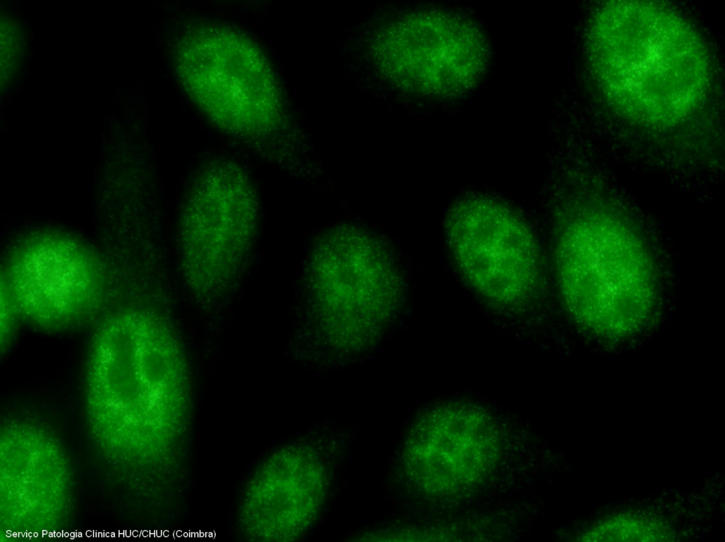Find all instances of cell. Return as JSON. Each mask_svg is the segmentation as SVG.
Segmentation results:
<instances>
[{
	"mask_svg": "<svg viewBox=\"0 0 725 542\" xmlns=\"http://www.w3.org/2000/svg\"><path fill=\"white\" fill-rule=\"evenodd\" d=\"M5 283L21 318L47 332H63L99 311L103 289L92 264L69 254H36L12 267Z\"/></svg>",
	"mask_w": 725,
	"mask_h": 542,
	"instance_id": "4",
	"label": "cell"
},
{
	"mask_svg": "<svg viewBox=\"0 0 725 542\" xmlns=\"http://www.w3.org/2000/svg\"><path fill=\"white\" fill-rule=\"evenodd\" d=\"M448 243L468 283L501 305L528 299L540 277V256L532 232L505 205L484 197L459 201L446 225Z\"/></svg>",
	"mask_w": 725,
	"mask_h": 542,
	"instance_id": "2",
	"label": "cell"
},
{
	"mask_svg": "<svg viewBox=\"0 0 725 542\" xmlns=\"http://www.w3.org/2000/svg\"><path fill=\"white\" fill-rule=\"evenodd\" d=\"M0 294V350L3 354L11 341L17 320L21 318V315L6 283L1 284Z\"/></svg>",
	"mask_w": 725,
	"mask_h": 542,
	"instance_id": "6",
	"label": "cell"
},
{
	"mask_svg": "<svg viewBox=\"0 0 725 542\" xmlns=\"http://www.w3.org/2000/svg\"><path fill=\"white\" fill-rule=\"evenodd\" d=\"M556 262L565 305L580 324L624 335L648 316L653 293L648 258L619 221L603 215L575 220L559 239Z\"/></svg>",
	"mask_w": 725,
	"mask_h": 542,
	"instance_id": "1",
	"label": "cell"
},
{
	"mask_svg": "<svg viewBox=\"0 0 725 542\" xmlns=\"http://www.w3.org/2000/svg\"><path fill=\"white\" fill-rule=\"evenodd\" d=\"M415 39L408 49L416 84L442 94L471 87L486 64L487 50L480 33L461 18L427 15L415 21ZM406 51V50H405Z\"/></svg>",
	"mask_w": 725,
	"mask_h": 542,
	"instance_id": "5",
	"label": "cell"
},
{
	"mask_svg": "<svg viewBox=\"0 0 725 542\" xmlns=\"http://www.w3.org/2000/svg\"><path fill=\"white\" fill-rule=\"evenodd\" d=\"M405 453L408 470L424 487L449 491L489 470L498 453L496 431L478 407L443 405L415 425Z\"/></svg>",
	"mask_w": 725,
	"mask_h": 542,
	"instance_id": "3",
	"label": "cell"
}]
</instances>
